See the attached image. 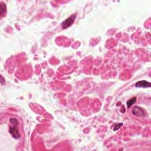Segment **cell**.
I'll return each mask as SVG.
<instances>
[{
  "label": "cell",
  "mask_w": 151,
  "mask_h": 151,
  "mask_svg": "<svg viewBox=\"0 0 151 151\" xmlns=\"http://www.w3.org/2000/svg\"><path fill=\"white\" fill-rule=\"evenodd\" d=\"M76 17L77 14H73L71 15V16L68 17L66 20H64L62 24V26L63 29H66V28L70 27V26L73 24L74 22L75 19L76 18Z\"/></svg>",
  "instance_id": "obj_1"
},
{
  "label": "cell",
  "mask_w": 151,
  "mask_h": 151,
  "mask_svg": "<svg viewBox=\"0 0 151 151\" xmlns=\"http://www.w3.org/2000/svg\"><path fill=\"white\" fill-rule=\"evenodd\" d=\"M132 114L135 116H139V117H145L146 116V112L142 108L139 106H135L133 108L132 111Z\"/></svg>",
  "instance_id": "obj_2"
},
{
  "label": "cell",
  "mask_w": 151,
  "mask_h": 151,
  "mask_svg": "<svg viewBox=\"0 0 151 151\" xmlns=\"http://www.w3.org/2000/svg\"><path fill=\"white\" fill-rule=\"evenodd\" d=\"M9 132L15 139H18L20 138V134H19L18 128H17V126H16L10 127V129H9Z\"/></svg>",
  "instance_id": "obj_3"
},
{
  "label": "cell",
  "mask_w": 151,
  "mask_h": 151,
  "mask_svg": "<svg viewBox=\"0 0 151 151\" xmlns=\"http://www.w3.org/2000/svg\"><path fill=\"white\" fill-rule=\"evenodd\" d=\"M136 87H142V88H147L151 87V83L148 82L146 80H140L138 81L135 85Z\"/></svg>",
  "instance_id": "obj_4"
},
{
  "label": "cell",
  "mask_w": 151,
  "mask_h": 151,
  "mask_svg": "<svg viewBox=\"0 0 151 151\" xmlns=\"http://www.w3.org/2000/svg\"><path fill=\"white\" fill-rule=\"evenodd\" d=\"M0 7H1V15L3 16L7 12V7L5 3H0Z\"/></svg>",
  "instance_id": "obj_5"
},
{
  "label": "cell",
  "mask_w": 151,
  "mask_h": 151,
  "mask_svg": "<svg viewBox=\"0 0 151 151\" xmlns=\"http://www.w3.org/2000/svg\"><path fill=\"white\" fill-rule=\"evenodd\" d=\"M136 97H132V99H129V100L126 102V105H127L128 108H130L133 104H135L136 102Z\"/></svg>",
  "instance_id": "obj_6"
},
{
  "label": "cell",
  "mask_w": 151,
  "mask_h": 151,
  "mask_svg": "<svg viewBox=\"0 0 151 151\" xmlns=\"http://www.w3.org/2000/svg\"><path fill=\"white\" fill-rule=\"evenodd\" d=\"M10 122L13 124L14 126H18V122L15 118H11V119L10 120Z\"/></svg>",
  "instance_id": "obj_7"
},
{
  "label": "cell",
  "mask_w": 151,
  "mask_h": 151,
  "mask_svg": "<svg viewBox=\"0 0 151 151\" xmlns=\"http://www.w3.org/2000/svg\"><path fill=\"white\" fill-rule=\"evenodd\" d=\"M122 125H123V123H118V124H116L115 126V128H113V131H117V130H118Z\"/></svg>",
  "instance_id": "obj_8"
},
{
  "label": "cell",
  "mask_w": 151,
  "mask_h": 151,
  "mask_svg": "<svg viewBox=\"0 0 151 151\" xmlns=\"http://www.w3.org/2000/svg\"><path fill=\"white\" fill-rule=\"evenodd\" d=\"M1 83L2 85H3V84H4V83H3V81H4V82H5V80H4V78H3V77L2 76H1Z\"/></svg>",
  "instance_id": "obj_9"
}]
</instances>
